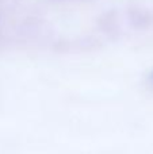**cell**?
I'll return each mask as SVG.
<instances>
[{"label":"cell","mask_w":153,"mask_h":154,"mask_svg":"<svg viewBox=\"0 0 153 154\" xmlns=\"http://www.w3.org/2000/svg\"><path fill=\"white\" fill-rule=\"evenodd\" d=\"M146 82H148V84H151L153 87V69L148 73V76H146Z\"/></svg>","instance_id":"obj_1"}]
</instances>
